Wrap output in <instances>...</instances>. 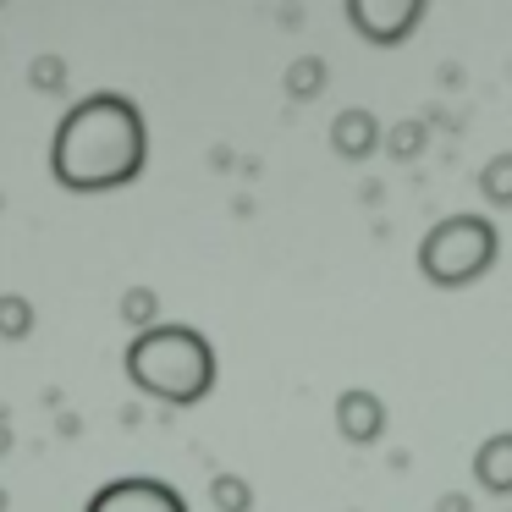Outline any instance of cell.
Wrapping results in <instances>:
<instances>
[{
    "label": "cell",
    "mask_w": 512,
    "mask_h": 512,
    "mask_svg": "<svg viewBox=\"0 0 512 512\" xmlns=\"http://www.w3.org/2000/svg\"><path fill=\"white\" fill-rule=\"evenodd\" d=\"M144 155L149 138L138 105L122 100V94H94V100L72 105L67 122L56 127L50 171L72 193H105V188H127L144 171Z\"/></svg>",
    "instance_id": "1"
},
{
    "label": "cell",
    "mask_w": 512,
    "mask_h": 512,
    "mask_svg": "<svg viewBox=\"0 0 512 512\" xmlns=\"http://www.w3.org/2000/svg\"><path fill=\"white\" fill-rule=\"evenodd\" d=\"M127 375H133L138 391L160 402H204L215 386V353L199 331L188 325H144L127 347Z\"/></svg>",
    "instance_id": "2"
},
{
    "label": "cell",
    "mask_w": 512,
    "mask_h": 512,
    "mask_svg": "<svg viewBox=\"0 0 512 512\" xmlns=\"http://www.w3.org/2000/svg\"><path fill=\"white\" fill-rule=\"evenodd\" d=\"M501 254V232L490 215H446L419 243V270L435 287H468L479 281Z\"/></svg>",
    "instance_id": "3"
},
{
    "label": "cell",
    "mask_w": 512,
    "mask_h": 512,
    "mask_svg": "<svg viewBox=\"0 0 512 512\" xmlns=\"http://www.w3.org/2000/svg\"><path fill=\"white\" fill-rule=\"evenodd\" d=\"M347 17L364 39L375 45H402V39L419 28L424 17V0H347Z\"/></svg>",
    "instance_id": "4"
},
{
    "label": "cell",
    "mask_w": 512,
    "mask_h": 512,
    "mask_svg": "<svg viewBox=\"0 0 512 512\" xmlns=\"http://www.w3.org/2000/svg\"><path fill=\"white\" fill-rule=\"evenodd\" d=\"M89 512H188V501L166 479H111L94 490Z\"/></svg>",
    "instance_id": "5"
},
{
    "label": "cell",
    "mask_w": 512,
    "mask_h": 512,
    "mask_svg": "<svg viewBox=\"0 0 512 512\" xmlns=\"http://www.w3.org/2000/svg\"><path fill=\"white\" fill-rule=\"evenodd\" d=\"M474 479H479V490H490V496H512V430L490 435V441L474 452Z\"/></svg>",
    "instance_id": "6"
},
{
    "label": "cell",
    "mask_w": 512,
    "mask_h": 512,
    "mask_svg": "<svg viewBox=\"0 0 512 512\" xmlns=\"http://www.w3.org/2000/svg\"><path fill=\"white\" fill-rule=\"evenodd\" d=\"M336 424H342L347 441H375L380 424H386V413H380V402L369 397V391H347L342 408H336Z\"/></svg>",
    "instance_id": "7"
},
{
    "label": "cell",
    "mask_w": 512,
    "mask_h": 512,
    "mask_svg": "<svg viewBox=\"0 0 512 512\" xmlns=\"http://www.w3.org/2000/svg\"><path fill=\"white\" fill-rule=\"evenodd\" d=\"M336 149L342 155H369L375 149V116H364V111H347L342 122H336Z\"/></svg>",
    "instance_id": "8"
},
{
    "label": "cell",
    "mask_w": 512,
    "mask_h": 512,
    "mask_svg": "<svg viewBox=\"0 0 512 512\" xmlns=\"http://www.w3.org/2000/svg\"><path fill=\"white\" fill-rule=\"evenodd\" d=\"M479 188H485V199L496 204V210H512V155L490 160L485 177H479Z\"/></svg>",
    "instance_id": "9"
},
{
    "label": "cell",
    "mask_w": 512,
    "mask_h": 512,
    "mask_svg": "<svg viewBox=\"0 0 512 512\" xmlns=\"http://www.w3.org/2000/svg\"><path fill=\"white\" fill-rule=\"evenodd\" d=\"M221 507H248V490H237V479H221Z\"/></svg>",
    "instance_id": "10"
},
{
    "label": "cell",
    "mask_w": 512,
    "mask_h": 512,
    "mask_svg": "<svg viewBox=\"0 0 512 512\" xmlns=\"http://www.w3.org/2000/svg\"><path fill=\"white\" fill-rule=\"evenodd\" d=\"M127 314H133L138 325H149V314H155L149 309V292H133V298H127Z\"/></svg>",
    "instance_id": "11"
},
{
    "label": "cell",
    "mask_w": 512,
    "mask_h": 512,
    "mask_svg": "<svg viewBox=\"0 0 512 512\" xmlns=\"http://www.w3.org/2000/svg\"><path fill=\"white\" fill-rule=\"evenodd\" d=\"M441 512H468V501H463V496H446V501H441Z\"/></svg>",
    "instance_id": "12"
}]
</instances>
